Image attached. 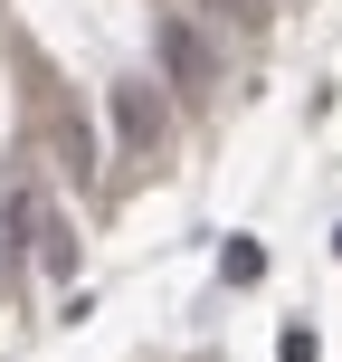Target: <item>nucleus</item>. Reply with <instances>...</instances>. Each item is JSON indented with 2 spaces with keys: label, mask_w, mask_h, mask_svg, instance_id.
Here are the masks:
<instances>
[{
  "label": "nucleus",
  "mask_w": 342,
  "mask_h": 362,
  "mask_svg": "<svg viewBox=\"0 0 342 362\" xmlns=\"http://www.w3.org/2000/svg\"><path fill=\"white\" fill-rule=\"evenodd\" d=\"M57 163H67V181H95V144H86L76 115H57Z\"/></svg>",
  "instance_id": "5"
},
{
  "label": "nucleus",
  "mask_w": 342,
  "mask_h": 362,
  "mask_svg": "<svg viewBox=\"0 0 342 362\" xmlns=\"http://www.w3.org/2000/svg\"><path fill=\"white\" fill-rule=\"evenodd\" d=\"M333 248H342V238H333Z\"/></svg>",
  "instance_id": "6"
},
{
  "label": "nucleus",
  "mask_w": 342,
  "mask_h": 362,
  "mask_svg": "<svg viewBox=\"0 0 342 362\" xmlns=\"http://www.w3.org/2000/svg\"><path fill=\"white\" fill-rule=\"evenodd\" d=\"M152 48H162V67H171V86H181V95H219V38L200 29L190 10H162Z\"/></svg>",
  "instance_id": "3"
},
{
  "label": "nucleus",
  "mask_w": 342,
  "mask_h": 362,
  "mask_svg": "<svg viewBox=\"0 0 342 362\" xmlns=\"http://www.w3.org/2000/svg\"><path fill=\"white\" fill-rule=\"evenodd\" d=\"M105 124H114V144H124V163H162L171 153V95L152 86V76H114L105 86Z\"/></svg>",
  "instance_id": "1"
},
{
  "label": "nucleus",
  "mask_w": 342,
  "mask_h": 362,
  "mask_svg": "<svg viewBox=\"0 0 342 362\" xmlns=\"http://www.w3.org/2000/svg\"><path fill=\"white\" fill-rule=\"evenodd\" d=\"M200 19H209V29H228V38H257L276 19V0H200Z\"/></svg>",
  "instance_id": "4"
},
{
  "label": "nucleus",
  "mask_w": 342,
  "mask_h": 362,
  "mask_svg": "<svg viewBox=\"0 0 342 362\" xmlns=\"http://www.w3.org/2000/svg\"><path fill=\"white\" fill-rule=\"evenodd\" d=\"M0 219H10V229L29 238V267H38V276H57V286L76 276V219L57 210V200L38 191V181H19V191H10V210H0ZM19 238H10V248H19Z\"/></svg>",
  "instance_id": "2"
}]
</instances>
